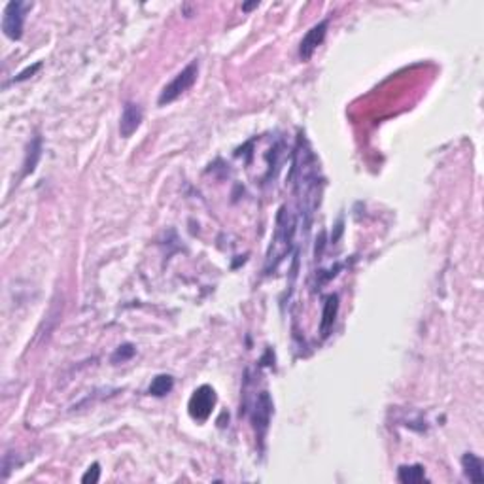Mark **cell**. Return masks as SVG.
Masks as SVG:
<instances>
[{
    "mask_svg": "<svg viewBox=\"0 0 484 484\" xmlns=\"http://www.w3.org/2000/svg\"><path fill=\"white\" fill-rule=\"evenodd\" d=\"M42 69V63H36V64H32V67H29L27 70H23L21 74H18L15 78L12 80V83H19V82H25V80H29L31 76H34L38 72V70Z\"/></svg>",
    "mask_w": 484,
    "mask_h": 484,
    "instance_id": "2e32d148",
    "label": "cell"
},
{
    "mask_svg": "<svg viewBox=\"0 0 484 484\" xmlns=\"http://www.w3.org/2000/svg\"><path fill=\"white\" fill-rule=\"evenodd\" d=\"M293 233H296V218L288 214L286 207H282L278 212L277 229H275V237H272L269 254H267V270H270V267L277 269V265L282 261L286 251H289V248H291Z\"/></svg>",
    "mask_w": 484,
    "mask_h": 484,
    "instance_id": "7a4b0ae2",
    "label": "cell"
},
{
    "mask_svg": "<svg viewBox=\"0 0 484 484\" xmlns=\"http://www.w3.org/2000/svg\"><path fill=\"white\" fill-rule=\"evenodd\" d=\"M134 356V346L132 345H123L118 348V352L113 354V361H125V359L132 358Z\"/></svg>",
    "mask_w": 484,
    "mask_h": 484,
    "instance_id": "9a60e30c",
    "label": "cell"
},
{
    "mask_svg": "<svg viewBox=\"0 0 484 484\" xmlns=\"http://www.w3.org/2000/svg\"><path fill=\"white\" fill-rule=\"evenodd\" d=\"M216 405V394L210 386H201L193 392V396L189 399V415L193 420L205 422L208 416L212 415V409Z\"/></svg>",
    "mask_w": 484,
    "mask_h": 484,
    "instance_id": "5b68a950",
    "label": "cell"
},
{
    "mask_svg": "<svg viewBox=\"0 0 484 484\" xmlns=\"http://www.w3.org/2000/svg\"><path fill=\"white\" fill-rule=\"evenodd\" d=\"M270 415H272V399H270L269 392H261L256 397V405H254V410H251V422H254V428H256L259 437H263L267 434Z\"/></svg>",
    "mask_w": 484,
    "mask_h": 484,
    "instance_id": "8992f818",
    "label": "cell"
},
{
    "mask_svg": "<svg viewBox=\"0 0 484 484\" xmlns=\"http://www.w3.org/2000/svg\"><path fill=\"white\" fill-rule=\"evenodd\" d=\"M318 161L314 153L308 150L307 144H299L293 163V174H296V193L299 199L303 214H308V220L320 205V182H318Z\"/></svg>",
    "mask_w": 484,
    "mask_h": 484,
    "instance_id": "6da1fadb",
    "label": "cell"
},
{
    "mask_svg": "<svg viewBox=\"0 0 484 484\" xmlns=\"http://www.w3.org/2000/svg\"><path fill=\"white\" fill-rule=\"evenodd\" d=\"M327 27H329V21H320L318 25H314L310 31L305 34V38L301 40V46H299V57L301 61H308L310 57L314 55V51L318 50L324 42V38L327 34Z\"/></svg>",
    "mask_w": 484,
    "mask_h": 484,
    "instance_id": "52a82bcc",
    "label": "cell"
},
{
    "mask_svg": "<svg viewBox=\"0 0 484 484\" xmlns=\"http://www.w3.org/2000/svg\"><path fill=\"white\" fill-rule=\"evenodd\" d=\"M172 388H174V378L170 377V375H158V377L151 380L148 394L153 397H163L167 394H170Z\"/></svg>",
    "mask_w": 484,
    "mask_h": 484,
    "instance_id": "4fadbf2b",
    "label": "cell"
},
{
    "mask_svg": "<svg viewBox=\"0 0 484 484\" xmlns=\"http://www.w3.org/2000/svg\"><path fill=\"white\" fill-rule=\"evenodd\" d=\"M142 118H144V112H142V106H140L139 102H125L120 120L121 137H123V139H129V137H132L134 132L139 131L140 123H142Z\"/></svg>",
    "mask_w": 484,
    "mask_h": 484,
    "instance_id": "ba28073f",
    "label": "cell"
},
{
    "mask_svg": "<svg viewBox=\"0 0 484 484\" xmlns=\"http://www.w3.org/2000/svg\"><path fill=\"white\" fill-rule=\"evenodd\" d=\"M462 467H464V473L466 477L471 480V483H484V473H483V459L475 456L473 452L464 454L462 458Z\"/></svg>",
    "mask_w": 484,
    "mask_h": 484,
    "instance_id": "30bf717a",
    "label": "cell"
},
{
    "mask_svg": "<svg viewBox=\"0 0 484 484\" xmlns=\"http://www.w3.org/2000/svg\"><path fill=\"white\" fill-rule=\"evenodd\" d=\"M337 314H339V297L335 296V293H331V296L326 297L324 310H321L320 335L324 339L331 333V329H333L335 326V320H337Z\"/></svg>",
    "mask_w": 484,
    "mask_h": 484,
    "instance_id": "9c48e42d",
    "label": "cell"
},
{
    "mask_svg": "<svg viewBox=\"0 0 484 484\" xmlns=\"http://www.w3.org/2000/svg\"><path fill=\"white\" fill-rule=\"evenodd\" d=\"M197 76H199V63H197V61H191L182 72H178V74L174 76V80H172L169 85H165L161 95H159V106H165V104H170V102L180 99V97L197 82Z\"/></svg>",
    "mask_w": 484,
    "mask_h": 484,
    "instance_id": "3957f363",
    "label": "cell"
},
{
    "mask_svg": "<svg viewBox=\"0 0 484 484\" xmlns=\"http://www.w3.org/2000/svg\"><path fill=\"white\" fill-rule=\"evenodd\" d=\"M99 480H101V466L95 462L93 466H89V469L82 477V483L83 484H95V483H99Z\"/></svg>",
    "mask_w": 484,
    "mask_h": 484,
    "instance_id": "5bb4252c",
    "label": "cell"
},
{
    "mask_svg": "<svg viewBox=\"0 0 484 484\" xmlns=\"http://www.w3.org/2000/svg\"><path fill=\"white\" fill-rule=\"evenodd\" d=\"M42 158V139L40 137H34L31 140V144L27 148L25 163H23V177H29L36 169L38 161Z\"/></svg>",
    "mask_w": 484,
    "mask_h": 484,
    "instance_id": "8fae6325",
    "label": "cell"
},
{
    "mask_svg": "<svg viewBox=\"0 0 484 484\" xmlns=\"http://www.w3.org/2000/svg\"><path fill=\"white\" fill-rule=\"evenodd\" d=\"M32 4L27 2H8L4 8V15H2V31L10 40H19L23 36V25H25V13L31 10Z\"/></svg>",
    "mask_w": 484,
    "mask_h": 484,
    "instance_id": "277c9868",
    "label": "cell"
},
{
    "mask_svg": "<svg viewBox=\"0 0 484 484\" xmlns=\"http://www.w3.org/2000/svg\"><path fill=\"white\" fill-rule=\"evenodd\" d=\"M397 478L403 484H420L426 480V469L420 464H413V466H401L397 471Z\"/></svg>",
    "mask_w": 484,
    "mask_h": 484,
    "instance_id": "7c38bea8",
    "label": "cell"
}]
</instances>
